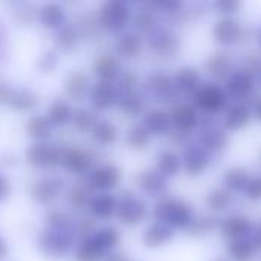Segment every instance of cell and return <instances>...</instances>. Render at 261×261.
Wrapping results in <instances>:
<instances>
[{"mask_svg": "<svg viewBox=\"0 0 261 261\" xmlns=\"http://www.w3.org/2000/svg\"><path fill=\"white\" fill-rule=\"evenodd\" d=\"M90 237L99 246V249L102 252H106V254L113 252L118 248V245L121 243V240H122V236H121L119 229H116L113 226L99 228Z\"/></svg>", "mask_w": 261, "mask_h": 261, "instance_id": "cell-37", "label": "cell"}, {"mask_svg": "<svg viewBox=\"0 0 261 261\" xmlns=\"http://www.w3.org/2000/svg\"><path fill=\"white\" fill-rule=\"evenodd\" d=\"M211 8L220 15V17H236V14L242 8V2L237 0H219L211 5Z\"/></svg>", "mask_w": 261, "mask_h": 261, "instance_id": "cell-47", "label": "cell"}, {"mask_svg": "<svg viewBox=\"0 0 261 261\" xmlns=\"http://www.w3.org/2000/svg\"><path fill=\"white\" fill-rule=\"evenodd\" d=\"M251 239H252V242H254V245H255L257 251L261 252V220L258 222V225L254 228V232H252Z\"/></svg>", "mask_w": 261, "mask_h": 261, "instance_id": "cell-56", "label": "cell"}, {"mask_svg": "<svg viewBox=\"0 0 261 261\" xmlns=\"http://www.w3.org/2000/svg\"><path fill=\"white\" fill-rule=\"evenodd\" d=\"M38 69L41 70V72H54L55 70V67L58 66V54L55 52V50H47V52H44L40 58H38Z\"/></svg>", "mask_w": 261, "mask_h": 261, "instance_id": "cell-50", "label": "cell"}, {"mask_svg": "<svg viewBox=\"0 0 261 261\" xmlns=\"http://www.w3.org/2000/svg\"><path fill=\"white\" fill-rule=\"evenodd\" d=\"M90 190L92 188L89 185H83V184L73 185L69 190V193H67V203H69V206L76 210V211H81L86 206H89V202L92 199Z\"/></svg>", "mask_w": 261, "mask_h": 261, "instance_id": "cell-46", "label": "cell"}, {"mask_svg": "<svg viewBox=\"0 0 261 261\" xmlns=\"http://www.w3.org/2000/svg\"><path fill=\"white\" fill-rule=\"evenodd\" d=\"M254 81H255V86H257L258 89H261V67L260 70L257 72V75L254 76Z\"/></svg>", "mask_w": 261, "mask_h": 261, "instance_id": "cell-58", "label": "cell"}, {"mask_svg": "<svg viewBox=\"0 0 261 261\" xmlns=\"http://www.w3.org/2000/svg\"><path fill=\"white\" fill-rule=\"evenodd\" d=\"M132 9L122 0L106 2L98 12V24L107 32L122 34L132 21Z\"/></svg>", "mask_w": 261, "mask_h": 261, "instance_id": "cell-4", "label": "cell"}, {"mask_svg": "<svg viewBox=\"0 0 261 261\" xmlns=\"http://www.w3.org/2000/svg\"><path fill=\"white\" fill-rule=\"evenodd\" d=\"M37 17L41 26L49 31H58L66 24V9L55 2L41 5L37 11Z\"/></svg>", "mask_w": 261, "mask_h": 261, "instance_id": "cell-27", "label": "cell"}, {"mask_svg": "<svg viewBox=\"0 0 261 261\" xmlns=\"http://www.w3.org/2000/svg\"><path fill=\"white\" fill-rule=\"evenodd\" d=\"M148 92L156 96L158 99H170L173 96H176V89H174V83H173V76H170L167 72L164 70H156L151 72L147 78L145 83Z\"/></svg>", "mask_w": 261, "mask_h": 261, "instance_id": "cell-25", "label": "cell"}, {"mask_svg": "<svg viewBox=\"0 0 261 261\" xmlns=\"http://www.w3.org/2000/svg\"><path fill=\"white\" fill-rule=\"evenodd\" d=\"M132 23L138 34H151L159 28V12L151 8V5H144L132 17Z\"/></svg>", "mask_w": 261, "mask_h": 261, "instance_id": "cell-33", "label": "cell"}, {"mask_svg": "<svg viewBox=\"0 0 261 261\" xmlns=\"http://www.w3.org/2000/svg\"><path fill=\"white\" fill-rule=\"evenodd\" d=\"M252 121V110L249 104L245 102H234L226 107L222 118L223 128L229 132H240L246 128Z\"/></svg>", "mask_w": 261, "mask_h": 261, "instance_id": "cell-20", "label": "cell"}, {"mask_svg": "<svg viewBox=\"0 0 261 261\" xmlns=\"http://www.w3.org/2000/svg\"><path fill=\"white\" fill-rule=\"evenodd\" d=\"M73 236L75 231L46 228L38 237V249L44 257L50 260H60L72 249Z\"/></svg>", "mask_w": 261, "mask_h": 261, "instance_id": "cell-5", "label": "cell"}, {"mask_svg": "<svg viewBox=\"0 0 261 261\" xmlns=\"http://www.w3.org/2000/svg\"><path fill=\"white\" fill-rule=\"evenodd\" d=\"M90 135H92V139L101 147L115 145L119 139L118 127L109 119H99L98 124L95 125V128L90 132Z\"/></svg>", "mask_w": 261, "mask_h": 261, "instance_id": "cell-36", "label": "cell"}, {"mask_svg": "<svg viewBox=\"0 0 261 261\" xmlns=\"http://www.w3.org/2000/svg\"><path fill=\"white\" fill-rule=\"evenodd\" d=\"M66 182L60 176H46L43 179H38L31 184L29 187V196L31 199L38 205H50L64 191Z\"/></svg>", "mask_w": 261, "mask_h": 261, "instance_id": "cell-11", "label": "cell"}, {"mask_svg": "<svg viewBox=\"0 0 261 261\" xmlns=\"http://www.w3.org/2000/svg\"><path fill=\"white\" fill-rule=\"evenodd\" d=\"M213 261H231L229 258H226V257H217V258H214Z\"/></svg>", "mask_w": 261, "mask_h": 261, "instance_id": "cell-60", "label": "cell"}, {"mask_svg": "<svg viewBox=\"0 0 261 261\" xmlns=\"http://www.w3.org/2000/svg\"><path fill=\"white\" fill-rule=\"evenodd\" d=\"M173 83H174V89H176L177 95L193 98L197 93V90L202 87L203 80H202V73L197 67L182 66L174 72Z\"/></svg>", "mask_w": 261, "mask_h": 261, "instance_id": "cell-17", "label": "cell"}, {"mask_svg": "<svg viewBox=\"0 0 261 261\" xmlns=\"http://www.w3.org/2000/svg\"><path fill=\"white\" fill-rule=\"evenodd\" d=\"M121 72V61L115 54H101L93 61V73L96 75L98 81L115 83Z\"/></svg>", "mask_w": 261, "mask_h": 261, "instance_id": "cell-23", "label": "cell"}, {"mask_svg": "<svg viewBox=\"0 0 261 261\" xmlns=\"http://www.w3.org/2000/svg\"><path fill=\"white\" fill-rule=\"evenodd\" d=\"M35 17H37V9L32 5H29V3H21L15 9V12H14V20L18 24H21V26L32 24L34 20H35Z\"/></svg>", "mask_w": 261, "mask_h": 261, "instance_id": "cell-48", "label": "cell"}, {"mask_svg": "<svg viewBox=\"0 0 261 261\" xmlns=\"http://www.w3.org/2000/svg\"><path fill=\"white\" fill-rule=\"evenodd\" d=\"M98 121H99V118H98V113L95 110L81 107V109L73 110L70 124L80 133H90L95 128V125L98 124Z\"/></svg>", "mask_w": 261, "mask_h": 261, "instance_id": "cell-43", "label": "cell"}, {"mask_svg": "<svg viewBox=\"0 0 261 261\" xmlns=\"http://www.w3.org/2000/svg\"><path fill=\"white\" fill-rule=\"evenodd\" d=\"M141 124L151 133V136H165L173 130L170 110L161 107L145 110Z\"/></svg>", "mask_w": 261, "mask_h": 261, "instance_id": "cell-22", "label": "cell"}, {"mask_svg": "<svg viewBox=\"0 0 261 261\" xmlns=\"http://www.w3.org/2000/svg\"><path fill=\"white\" fill-rule=\"evenodd\" d=\"M151 139H153L151 133L142 124H136L130 127L125 135V144L135 151H142L148 148V145L151 144Z\"/></svg>", "mask_w": 261, "mask_h": 261, "instance_id": "cell-44", "label": "cell"}, {"mask_svg": "<svg viewBox=\"0 0 261 261\" xmlns=\"http://www.w3.org/2000/svg\"><path fill=\"white\" fill-rule=\"evenodd\" d=\"M154 170L161 176H164L165 179L176 177L182 171V158H180V154L177 151H174V150H170V148L159 151L158 156H156Z\"/></svg>", "mask_w": 261, "mask_h": 261, "instance_id": "cell-30", "label": "cell"}, {"mask_svg": "<svg viewBox=\"0 0 261 261\" xmlns=\"http://www.w3.org/2000/svg\"><path fill=\"white\" fill-rule=\"evenodd\" d=\"M115 216L125 226H138L148 219L150 206L144 197L127 190L118 199V208Z\"/></svg>", "mask_w": 261, "mask_h": 261, "instance_id": "cell-3", "label": "cell"}, {"mask_svg": "<svg viewBox=\"0 0 261 261\" xmlns=\"http://www.w3.org/2000/svg\"><path fill=\"white\" fill-rule=\"evenodd\" d=\"M243 194L249 202H261V174L252 176Z\"/></svg>", "mask_w": 261, "mask_h": 261, "instance_id": "cell-51", "label": "cell"}, {"mask_svg": "<svg viewBox=\"0 0 261 261\" xmlns=\"http://www.w3.org/2000/svg\"><path fill=\"white\" fill-rule=\"evenodd\" d=\"M148 46L158 58L168 61L179 55L182 49V41L173 29L159 26L154 32L150 34Z\"/></svg>", "mask_w": 261, "mask_h": 261, "instance_id": "cell-7", "label": "cell"}, {"mask_svg": "<svg viewBox=\"0 0 261 261\" xmlns=\"http://www.w3.org/2000/svg\"><path fill=\"white\" fill-rule=\"evenodd\" d=\"M11 190H12V188H11V184H9V180L0 174V202L9 197V194H11Z\"/></svg>", "mask_w": 261, "mask_h": 261, "instance_id": "cell-53", "label": "cell"}, {"mask_svg": "<svg viewBox=\"0 0 261 261\" xmlns=\"http://www.w3.org/2000/svg\"><path fill=\"white\" fill-rule=\"evenodd\" d=\"M80 40H81V31L75 24H64L61 29L57 31L55 46L61 52H72L76 49Z\"/></svg>", "mask_w": 261, "mask_h": 261, "instance_id": "cell-39", "label": "cell"}, {"mask_svg": "<svg viewBox=\"0 0 261 261\" xmlns=\"http://www.w3.org/2000/svg\"><path fill=\"white\" fill-rule=\"evenodd\" d=\"M61 148L49 145L47 142H34L28 147L24 159L26 162L40 170H47L60 165Z\"/></svg>", "mask_w": 261, "mask_h": 261, "instance_id": "cell-12", "label": "cell"}, {"mask_svg": "<svg viewBox=\"0 0 261 261\" xmlns=\"http://www.w3.org/2000/svg\"><path fill=\"white\" fill-rule=\"evenodd\" d=\"M182 170L193 177L202 176L213 164V154L208 153L197 141L188 142L182 150Z\"/></svg>", "mask_w": 261, "mask_h": 261, "instance_id": "cell-8", "label": "cell"}, {"mask_svg": "<svg viewBox=\"0 0 261 261\" xmlns=\"http://www.w3.org/2000/svg\"><path fill=\"white\" fill-rule=\"evenodd\" d=\"M226 252H228V258L231 261H254L258 254L251 237L228 242Z\"/></svg>", "mask_w": 261, "mask_h": 261, "instance_id": "cell-34", "label": "cell"}, {"mask_svg": "<svg viewBox=\"0 0 261 261\" xmlns=\"http://www.w3.org/2000/svg\"><path fill=\"white\" fill-rule=\"evenodd\" d=\"M234 203V194L228 191L225 187L211 188L205 196V205L213 214L226 213Z\"/></svg>", "mask_w": 261, "mask_h": 261, "instance_id": "cell-32", "label": "cell"}, {"mask_svg": "<svg viewBox=\"0 0 261 261\" xmlns=\"http://www.w3.org/2000/svg\"><path fill=\"white\" fill-rule=\"evenodd\" d=\"M93 164V158L89 151L76 147H64L61 148V156H60V165L67 170L70 174H86L90 171Z\"/></svg>", "mask_w": 261, "mask_h": 261, "instance_id": "cell-15", "label": "cell"}, {"mask_svg": "<svg viewBox=\"0 0 261 261\" xmlns=\"http://www.w3.org/2000/svg\"><path fill=\"white\" fill-rule=\"evenodd\" d=\"M90 89H92L90 78L81 69H75L69 72V75L64 80V92L67 98L72 99L73 102H83L90 95Z\"/></svg>", "mask_w": 261, "mask_h": 261, "instance_id": "cell-21", "label": "cell"}, {"mask_svg": "<svg viewBox=\"0 0 261 261\" xmlns=\"http://www.w3.org/2000/svg\"><path fill=\"white\" fill-rule=\"evenodd\" d=\"M121 170L112 164L96 167L89 176V187L99 193H110L121 184Z\"/></svg>", "mask_w": 261, "mask_h": 261, "instance_id": "cell-16", "label": "cell"}, {"mask_svg": "<svg viewBox=\"0 0 261 261\" xmlns=\"http://www.w3.org/2000/svg\"><path fill=\"white\" fill-rule=\"evenodd\" d=\"M106 252L99 249V246L92 240V237L81 239L75 249V261H104Z\"/></svg>", "mask_w": 261, "mask_h": 261, "instance_id": "cell-45", "label": "cell"}, {"mask_svg": "<svg viewBox=\"0 0 261 261\" xmlns=\"http://www.w3.org/2000/svg\"><path fill=\"white\" fill-rule=\"evenodd\" d=\"M197 142L213 156L220 154L228 148L229 136L223 128L222 122H216L214 118L202 116L199 125V139Z\"/></svg>", "mask_w": 261, "mask_h": 261, "instance_id": "cell-6", "label": "cell"}, {"mask_svg": "<svg viewBox=\"0 0 261 261\" xmlns=\"http://www.w3.org/2000/svg\"><path fill=\"white\" fill-rule=\"evenodd\" d=\"M257 43H258V47L261 49V24L260 28H258V31H257Z\"/></svg>", "mask_w": 261, "mask_h": 261, "instance_id": "cell-59", "label": "cell"}, {"mask_svg": "<svg viewBox=\"0 0 261 261\" xmlns=\"http://www.w3.org/2000/svg\"><path fill=\"white\" fill-rule=\"evenodd\" d=\"M193 104L199 113H202V116L214 118L216 115H220L226 110L229 106V98L222 84L210 81L203 83L197 93L193 96Z\"/></svg>", "mask_w": 261, "mask_h": 261, "instance_id": "cell-2", "label": "cell"}, {"mask_svg": "<svg viewBox=\"0 0 261 261\" xmlns=\"http://www.w3.org/2000/svg\"><path fill=\"white\" fill-rule=\"evenodd\" d=\"M173 130L179 135L188 136L200 125V113L193 102H177L170 110Z\"/></svg>", "mask_w": 261, "mask_h": 261, "instance_id": "cell-10", "label": "cell"}, {"mask_svg": "<svg viewBox=\"0 0 261 261\" xmlns=\"http://www.w3.org/2000/svg\"><path fill=\"white\" fill-rule=\"evenodd\" d=\"M52 124L46 115H34L26 121V135L34 139V142H46L52 136Z\"/></svg>", "mask_w": 261, "mask_h": 261, "instance_id": "cell-35", "label": "cell"}, {"mask_svg": "<svg viewBox=\"0 0 261 261\" xmlns=\"http://www.w3.org/2000/svg\"><path fill=\"white\" fill-rule=\"evenodd\" d=\"M73 109L64 99H55L46 112V118L52 124V127H64L72 121Z\"/></svg>", "mask_w": 261, "mask_h": 261, "instance_id": "cell-38", "label": "cell"}, {"mask_svg": "<svg viewBox=\"0 0 261 261\" xmlns=\"http://www.w3.org/2000/svg\"><path fill=\"white\" fill-rule=\"evenodd\" d=\"M138 187L145 196L161 199L165 196L168 184L167 179L156 170H145L138 176Z\"/></svg>", "mask_w": 261, "mask_h": 261, "instance_id": "cell-28", "label": "cell"}, {"mask_svg": "<svg viewBox=\"0 0 261 261\" xmlns=\"http://www.w3.org/2000/svg\"><path fill=\"white\" fill-rule=\"evenodd\" d=\"M176 237V231L171 229L170 226L153 222L142 234V245L147 249H161L171 243Z\"/></svg>", "mask_w": 261, "mask_h": 261, "instance_id": "cell-24", "label": "cell"}, {"mask_svg": "<svg viewBox=\"0 0 261 261\" xmlns=\"http://www.w3.org/2000/svg\"><path fill=\"white\" fill-rule=\"evenodd\" d=\"M142 47H144V38L136 31L122 32L115 41V52L119 60L121 58L130 60L138 57L142 52Z\"/></svg>", "mask_w": 261, "mask_h": 261, "instance_id": "cell-26", "label": "cell"}, {"mask_svg": "<svg viewBox=\"0 0 261 261\" xmlns=\"http://www.w3.org/2000/svg\"><path fill=\"white\" fill-rule=\"evenodd\" d=\"M254 228L255 226L248 216L237 213L220 220L219 232L223 239H226L228 242H232V240L251 237L254 232Z\"/></svg>", "mask_w": 261, "mask_h": 261, "instance_id": "cell-14", "label": "cell"}, {"mask_svg": "<svg viewBox=\"0 0 261 261\" xmlns=\"http://www.w3.org/2000/svg\"><path fill=\"white\" fill-rule=\"evenodd\" d=\"M251 110H252V118H255L258 122H261V96L255 98L251 104Z\"/></svg>", "mask_w": 261, "mask_h": 261, "instance_id": "cell-55", "label": "cell"}, {"mask_svg": "<svg viewBox=\"0 0 261 261\" xmlns=\"http://www.w3.org/2000/svg\"><path fill=\"white\" fill-rule=\"evenodd\" d=\"M245 37L246 29L236 17H219L213 26V38L219 46H236L242 43Z\"/></svg>", "mask_w": 261, "mask_h": 261, "instance_id": "cell-9", "label": "cell"}, {"mask_svg": "<svg viewBox=\"0 0 261 261\" xmlns=\"http://www.w3.org/2000/svg\"><path fill=\"white\" fill-rule=\"evenodd\" d=\"M9 252H11L9 245H8V243H6V240L0 236V261H3L5 258H8V257H9Z\"/></svg>", "mask_w": 261, "mask_h": 261, "instance_id": "cell-57", "label": "cell"}, {"mask_svg": "<svg viewBox=\"0 0 261 261\" xmlns=\"http://www.w3.org/2000/svg\"><path fill=\"white\" fill-rule=\"evenodd\" d=\"M12 87L5 83V81H0V107H5V106H9V101H11V96H12Z\"/></svg>", "mask_w": 261, "mask_h": 261, "instance_id": "cell-52", "label": "cell"}, {"mask_svg": "<svg viewBox=\"0 0 261 261\" xmlns=\"http://www.w3.org/2000/svg\"><path fill=\"white\" fill-rule=\"evenodd\" d=\"M87 208L96 220H109L116 214L118 199L110 193H99L90 199Z\"/></svg>", "mask_w": 261, "mask_h": 261, "instance_id": "cell-29", "label": "cell"}, {"mask_svg": "<svg viewBox=\"0 0 261 261\" xmlns=\"http://www.w3.org/2000/svg\"><path fill=\"white\" fill-rule=\"evenodd\" d=\"M151 214L154 217V222L164 223L174 231H185L196 219V213L191 203L180 197H173L167 194L158 199Z\"/></svg>", "mask_w": 261, "mask_h": 261, "instance_id": "cell-1", "label": "cell"}, {"mask_svg": "<svg viewBox=\"0 0 261 261\" xmlns=\"http://www.w3.org/2000/svg\"><path fill=\"white\" fill-rule=\"evenodd\" d=\"M220 226V220L214 216H202V217H196L193 220V223L185 229L187 236L194 237V239H200V237H206L211 236L216 229H219Z\"/></svg>", "mask_w": 261, "mask_h": 261, "instance_id": "cell-41", "label": "cell"}, {"mask_svg": "<svg viewBox=\"0 0 261 261\" xmlns=\"http://www.w3.org/2000/svg\"><path fill=\"white\" fill-rule=\"evenodd\" d=\"M118 106H119L121 112L128 116H138L141 113L142 115L145 113V98L139 93V90L128 92V93H119Z\"/></svg>", "mask_w": 261, "mask_h": 261, "instance_id": "cell-42", "label": "cell"}, {"mask_svg": "<svg viewBox=\"0 0 261 261\" xmlns=\"http://www.w3.org/2000/svg\"><path fill=\"white\" fill-rule=\"evenodd\" d=\"M261 67V54L254 50V52H248L243 60H242V67L240 70H243L245 73L251 75L252 78L257 75V72L260 70Z\"/></svg>", "mask_w": 261, "mask_h": 261, "instance_id": "cell-49", "label": "cell"}, {"mask_svg": "<svg viewBox=\"0 0 261 261\" xmlns=\"http://www.w3.org/2000/svg\"><path fill=\"white\" fill-rule=\"evenodd\" d=\"M223 89H225L228 98L232 99L234 102L248 104V101L254 96L257 86H255V81L251 75H248L239 69L225 81Z\"/></svg>", "mask_w": 261, "mask_h": 261, "instance_id": "cell-13", "label": "cell"}, {"mask_svg": "<svg viewBox=\"0 0 261 261\" xmlns=\"http://www.w3.org/2000/svg\"><path fill=\"white\" fill-rule=\"evenodd\" d=\"M38 95L34 93L29 89H14L12 90V96L9 101L11 109H14L15 112H32L34 109L38 107Z\"/></svg>", "mask_w": 261, "mask_h": 261, "instance_id": "cell-40", "label": "cell"}, {"mask_svg": "<svg viewBox=\"0 0 261 261\" xmlns=\"http://www.w3.org/2000/svg\"><path fill=\"white\" fill-rule=\"evenodd\" d=\"M90 101L95 110L107 112L119 101V92L115 83L96 81L90 89Z\"/></svg>", "mask_w": 261, "mask_h": 261, "instance_id": "cell-19", "label": "cell"}, {"mask_svg": "<svg viewBox=\"0 0 261 261\" xmlns=\"http://www.w3.org/2000/svg\"><path fill=\"white\" fill-rule=\"evenodd\" d=\"M251 179H252V174L246 167H231L223 173V177H222L223 185L222 187H225L232 194L245 193Z\"/></svg>", "mask_w": 261, "mask_h": 261, "instance_id": "cell-31", "label": "cell"}, {"mask_svg": "<svg viewBox=\"0 0 261 261\" xmlns=\"http://www.w3.org/2000/svg\"><path fill=\"white\" fill-rule=\"evenodd\" d=\"M205 72L214 80V83H225L236 72L234 60L225 50L213 52L205 61Z\"/></svg>", "mask_w": 261, "mask_h": 261, "instance_id": "cell-18", "label": "cell"}, {"mask_svg": "<svg viewBox=\"0 0 261 261\" xmlns=\"http://www.w3.org/2000/svg\"><path fill=\"white\" fill-rule=\"evenodd\" d=\"M104 261H133L130 258V255H127L125 252H118V251H113L110 254L106 255Z\"/></svg>", "mask_w": 261, "mask_h": 261, "instance_id": "cell-54", "label": "cell"}]
</instances>
